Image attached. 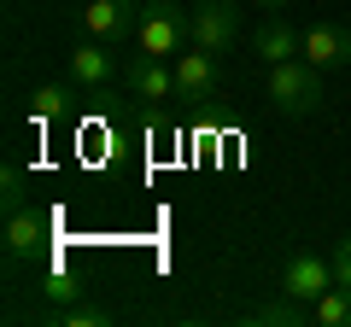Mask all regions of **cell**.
<instances>
[{
    "mask_svg": "<svg viewBox=\"0 0 351 327\" xmlns=\"http://www.w3.org/2000/svg\"><path fill=\"white\" fill-rule=\"evenodd\" d=\"M41 322H47V327H112V310H106V304L76 298V304H59V310H47Z\"/></svg>",
    "mask_w": 351,
    "mask_h": 327,
    "instance_id": "cell-14",
    "label": "cell"
},
{
    "mask_svg": "<svg viewBox=\"0 0 351 327\" xmlns=\"http://www.w3.org/2000/svg\"><path fill=\"white\" fill-rule=\"evenodd\" d=\"M304 59L316 70H351V24H311L304 29Z\"/></svg>",
    "mask_w": 351,
    "mask_h": 327,
    "instance_id": "cell-9",
    "label": "cell"
},
{
    "mask_svg": "<svg viewBox=\"0 0 351 327\" xmlns=\"http://www.w3.org/2000/svg\"><path fill=\"white\" fill-rule=\"evenodd\" d=\"M311 322L316 327H351V287H328L311 304Z\"/></svg>",
    "mask_w": 351,
    "mask_h": 327,
    "instance_id": "cell-15",
    "label": "cell"
},
{
    "mask_svg": "<svg viewBox=\"0 0 351 327\" xmlns=\"http://www.w3.org/2000/svg\"><path fill=\"white\" fill-rule=\"evenodd\" d=\"M234 41H240V6L234 0H199L193 6V47L228 53Z\"/></svg>",
    "mask_w": 351,
    "mask_h": 327,
    "instance_id": "cell-6",
    "label": "cell"
},
{
    "mask_svg": "<svg viewBox=\"0 0 351 327\" xmlns=\"http://www.w3.org/2000/svg\"><path fill=\"white\" fill-rule=\"evenodd\" d=\"M41 246H47V216L36 211V205H24V211L6 216V263H36Z\"/></svg>",
    "mask_w": 351,
    "mask_h": 327,
    "instance_id": "cell-8",
    "label": "cell"
},
{
    "mask_svg": "<svg viewBox=\"0 0 351 327\" xmlns=\"http://www.w3.org/2000/svg\"><path fill=\"white\" fill-rule=\"evenodd\" d=\"M252 47H258V59H263V64L299 59V53H304V29H293L281 12H269V18L258 24V36H252Z\"/></svg>",
    "mask_w": 351,
    "mask_h": 327,
    "instance_id": "cell-11",
    "label": "cell"
},
{
    "mask_svg": "<svg viewBox=\"0 0 351 327\" xmlns=\"http://www.w3.org/2000/svg\"><path fill=\"white\" fill-rule=\"evenodd\" d=\"M182 47H193V12H182L176 0H141L135 53H147V59H176Z\"/></svg>",
    "mask_w": 351,
    "mask_h": 327,
    "instance_id": "cell-1",
    "label": "cell"
},
{
    "mask_svg": "<svg viewBox=\"0 0 351 327\" xmlns=\"http://www.w3.org/2000/svg\"><path fill=\"white\" fill-rule=\"evenodd\" d=\"M123 82H129V100H141V105L176 100V64L170 59H147V53H135L129 70H123Z\"/></svg>",
    "mask_w": 351,
    "mask_h": 327,
    "instance_id": "cell-7",
    "label": "cell"
},
{
    "mask_svg": "<svg viewBox=\"0 0 351 327\" xmlns=\"http://www.w3.org/2000/svg\"><path fill=\"white\" fill-rule=\"evenodd\" d=\"M112 76H117V59H112V47H106V41H94V36H88L82 47L71 53V82H76L82 94L112 88Z\"/></svg>",
    "mask_w": 351,
    "mask_h": 327,
    "instance_id": "cell-10",
    "label": "cell"
},
{
    "mask_svg": "<svg viewBox=\"0 0 351 327\" xmlns=\"http://www.w3.org/2000/svg\"><path fill=\"white\" fill-rule=\"evenodd\" d=\"M328 287H334V263H328V257H316V252H287L281 257V292H287V298L316 304Z\"/></svg>",
    "mask_w": 351,
    "mask_h": 327,
    "instance_id": "cell-5",
    "label": "cell"
},
{
    "mask_svg": "<svg viewBox=\"0 0 351 327\" xmlns=\"http://www.w3.org/2000/svg\"><path fill=\"white\" fill-rule=\"evenodd\" d=\"M76 94H82V88H76L71 76H64V82H47V88H36V94H29V117H36V123H53V117H64V112H71V100H76Z\"/></svg>",
    "mask_w": 351,
    "mask_h": 327,
    "instance_id": "cell-13",
    "label": "cell"
},
{
    "mask_svg": "<svg viewBox=\"0 0 351 327\" xmlns=\"http://www.w3.org/2000/svg\"><path fill=\"white\" fill-rule=\"evenodd\" d=\"M269 100H276V112H287V117L322 112V70H316L304 53H299V59L269 64Z\"/></svg>",
    "mask_w": 351,
    "mask_h": 327,
    "instance_id": "cell-2",
    "label": "cell"
},
{
    "mask_svg": "<svg viewBox=\"0 0 351 327\" xmlns=\"http://www.w3.org/2000/svg\"><path fill=\"white\" fill-rule=\"evenodd\" d=\"M246 6H263V18H269V12H281L287 0H246Z\"/></svg>",
    "mask_w": 351,
    "mask_h": 327,
    "instance_id": "cell-19",
    "label": "cell"
},
{
    "mask_svg": "<svg viewBox=\"0 0 351 327\" xmlns=\"http://www.w3.org/2000/svg\"><path fill=\"white\" fill-rule=\"evenodd\" d=\"M240 322H252V327H304V322H311V304H299V298L281 292L276 304H258V310H246Z\"/></svg>",
    "mask_w": 351,
    "mask_h": 327,
    "instance_id": "cell-12",
    "label": "cell"
},
{
    "mask_svg": "<svg viewBox=\"0 0 351 327\" xmlns=\"http://www.w3.org/2000/svg\"><path fill=\"white\" fill-rule=\"evenodd\" d=\"M29 205V187H24V176L18 170H0V211L12 216V211H24Z\"/></svg>",
    "mask_w": 351,
    "mask_h": 327,
    "instance_id": "cell-17",
    "label": "cell"
},
{
    "mask_svg": "<svg viewBox=\"0 0 351 327\" xmlns=\"http://www.w3.org/2000/svg\"><path fill=\"white\" fill-rule=\"evenodd\" d=\"M41 292H47L53 304H76V298H82V280L64 275V269H41Z\"/></svg>",
    "mask_w": 351,
    "mask_h": 327,
    "instance_id": "cell-16",
    "label": "cell"
},
{
    "mask_svg": "<svg viewBox=\"0 0 351 327\" xmlns=\"http://www.w3.org/2000/svg\"><path fill=\"white\" fill-rule=\"evenodd\" d=\"M76 24H82V36H94V41H106V47H117V41L135 36L141 0H82V6H76Z\"/></svg>",
    "mask_w": 351,
    "mask_h": 327,
    "instance_id": "cell-3",
    "label": "cell"
},
{
    "mask_svg": "<svg viewBox=\"0 0 351 327\" xmlns=\"http://www.w3.org/2000/svg\"><path fill=\"white\" fill-rule=\"evenodd\" d=\"M328 263H334V287H351V234H346V239H334Z\"/></svg>",
    "mask_w": 351,
    "mask_h": 327,
    "instance_id": "cell-18",
    "label": "cell"
},
{
    "mask_svg": "<svg viewBox=\"0 0 351 327\" xmlns=\"http://www.w3.org/2000/svg\"><path fill=\"white\" fill-rule=\"evenodd\" d=\"M346 24H351V18H346Z\"/></svg>",
    "mask_w": 351,
    "mask_h": 327,
    "instance_id": "cell-20",
    "label": "cell"
},
{
    "mask_svg": "<svg viewBox=\"0 0 351 327\" xmlns=\"http://www.w3.org/2000/svg\"><path fill=\"white\" fill-rule=\"evenodd\" d=\"M217 94H223L217 53H205V47H182V53H176V100L205 105V100H217Z\"/></svg>",
    "mask_w": 351,
    "mask_h": 327,
    "instance_id": "cell-4",
    "label": "cell"
}]
</instances>
